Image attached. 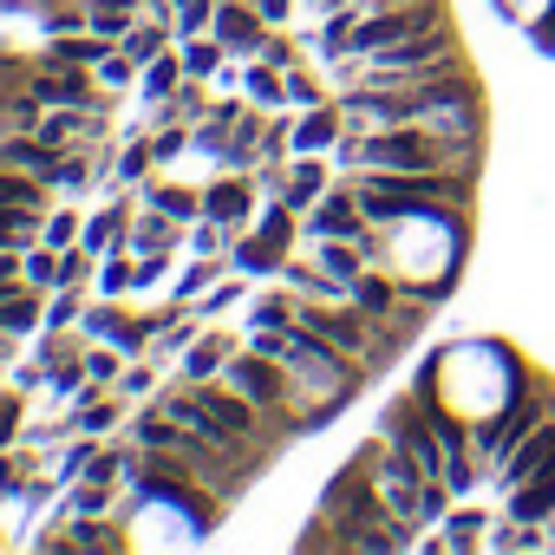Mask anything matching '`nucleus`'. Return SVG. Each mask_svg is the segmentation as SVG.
Here are the masks:
<instances>
[{
  "label": "nucleus",
  "mask_w": 555,
  "mask_h": 555,
  "mask_svg": "<svg viewBox=\"0 0 555 555\" xmlns=\"http://www.w3.org/2000/svg\"><path fill=\"white\" fill-rule=\"evenodd\" d=\"M216 27V0H177V34H209Z\"/></svg>",
  "instance_id": "27"
},
{
  "label": "nucleus",
  "mask_w": 555,
  "mask_h": 555,
  "mask_svg": "<svg viewBox=\"0 0 555 555\" xmlns=\"http://www.w3.org/2000/svg\"><path fill=\"white\" fill-rule=\"evenodd\" d=\"M27 288H60V248H47V242H34L27 248Z\"/></svg>",
  "instance_id": "24"
},
{
  "label": "nucleus",
  "mask_w": 555,
  "mask_h": 555,
  "mask_svg": "<svg viewBox=\"0 0 555 555\" xmlns=\"http://www.w3.org/2000/svg\"><path fill=\"white\" fill-rule=\"evenodd\" d=\"M555 457V425H535V438L529 444H516L503 464H496V490H516V483H529L542 464Z\"/></svg>",
  "instance_id": "8"
},
{
  "label": "nucleus",
  "mask_w": 555,
  "mask_h": 555,
  "mask_svg": "<svg viewBox=\"0 0 555 555\" xmlns=\"http://www.w3.org/2000/svg\"><path fill=\"white\" fill-rule=\"evenodd\" d=\"M170 105H177V118H183V125H203L216 99H209V86H203V79H190V73H183V86L170 92Z\"/></svg>",
  "instance_id": "21"
},
{
  "label": "nucleus",
  "mask_w": 555,
  "mask_h": 555,
  "mask_svg": "<svg viewBox=\"0 0 555 555\" xmlns=\"http://www.w3.org/2000/svg\"><path fill=\"white\" fill-rule=\"evenodd\" d=\"M138 21H144V0H92L86 8V27L105 34V40H125Z\"/></svg>",
  "instance_id": "12"
},
{
  "label": "nucleus",
  "mask_w": 555,
  "mask_h": 555,
  "mask_svg": "<svg viewBox=\"0 0 555 555\" xmlns=\"http://www.w3.org/2000/svg\"><path fill=\"white\" fill-rule=\"evenodd\" d=\"M444 522H451V529L431 535L438 548H470V542H483V516H477V509H457V516H444Z\"/></svg>",
  "instance_id": "25"
},
{
  "label": "nucleus",
  "mask_w": 555,
  "mask_h": 555,
  "mask_svg": "<svg viewBox=\"0 0 555 555\" xmlns=\"http://www.w3.org/2000/svg\"><path fill=\"white\" fill-rule=\"evenodd\" d=\"M255 14H261L268 27H282V21L295 14V0H255Z\"/></svg>",
  "instance_id": "32"
},
{
  "label": "nucleus",
  "mask_w": 555,
  "mask_h": 555,
  "mask_svg": "<svg viewBox=\"0 0 555 555\" xmlns=\"http://www.w3.org/2000/svg\"><path fill=\"white\" fill-rule=\"evenodd\" d=\"M151 151H157V164H177L190 151V125H157L151 131Z\"/></svg>",
  "instance_id": "28"
},
{
  "label": "nucleus",
  "mask_w": 555,
  "mask_h": 555,
  "mask_svg": "<svg viewBox=\"0 0 555 555\" xmlns=\"http://www.w3.org/2000/svg\"><path fill=\"white\" fill-rule=\"evenodd\" d=\"M229 353H235V334H222V327H203V334L190 340V353L177 360V379H222Z\"/></svg>",
  "instance_id": "6"
},
{
  "label": "nucleus",
  "mask_w": 555,
  "mask_h": 555,
  "mask_svg": "<svg viewBox=\"0 0 555 555\" xmlns=\"http://www.w3.org/2000/svg\"><path fill=\"white\" fill-rule=\"evenodd\" d=\"M222 268H229V261H216V255H196L190 268H177V274H170V295H177L183 308H196V301H203V295L222 282Z\"/></svg>",
  "instance_id": "11"
},
{
  "label": "nucleus",
  "mask_w": 555,
  "mask_h": 555,
  "mask_svg": "<svg viewBox=\"0 0 555 555\" xmlns=\"http://www.w3.org/2000/svg\"><path fill=\"white\" fill-rule=\"evenodd\" d=\"M209 34H216L235 60H255V53H261V40H268L274 27L255 14V0H216V27H209Z\"/></svg>",
  "instance_id": "3"
},
{
  "label": "nucleus",
  "mask_w": 555,
  "mask_h": 555,
  "mask_svg": "<svg viewBox=\"0 0 555 555\" xmlns=\"http://www.w3.org/2000/svg\"><path fill=\"white\" fill-rule=\"evenodd\" d=\"M183 86V53L170 47V53H157L144 73H138V105H151V99H170Z\"/></svg>",
  "instance_id": "14"
},
{
  "label": "nucleus",
  "mask_w": 555,
  "mask_h": 555,
  "mask_svg": "<svg viewBox=\"0 0 555 555\" xmlns=\"http://www.w3.org/2000/svg\"><path fill=\"white\" fill-rule=\"evenodd\" d=\"M0 209H53V183L27 170H0Z\"/></svg>",
  "instance_id": "13"
},
{
  "label": "nucleus",
  "mask_w": 555,
  "mask_h": 555,
  "mask_svg": "<svg viewBox=\"0 0 555 555\" xmlns=\"http://www.w3.org/2000/svg\"><path fill=\"white\" fill-rule=\"evenodd\" d=\"M118 47H125V53H131L138 66H151L157 53H170V21H151V14H144V21H138V27H131V34H125Z\"/></svg>",
  "instance_id": "16"
},
{
  "label": "nucleus",
  "mask_w": 555,
  "mask_h": 555,
  "mask_svg": "<svg viewBox=\"0 0 555 555\" xmlns=\"http://www.w3.org/2000/svg\"><path fill=\"white\" fill-rule=\"evenodd\" d=\"M177 53H183V73H190V79H216V73H222V60H235L216 34H190Z\"/></svg>",
  "instance_id": "15"
},
{
  "label": "nucleus",
  "mask_w": 555,
  "mask_h": 555,
  "mask_svg": "<svg viewBox=\"0 0 555 555\" xmlns=\"http://www.w3.org/2000/svg\"><path fill=\"white\" fill-rule=\"evenodd\" d=\"M79 235H86L79 209H60V203H53V209H47V229H40V242H47V248H73Z\"/></svg>",
  "instance_id": "22"
},
{
  "label": "nucleus",
  "mask_w": 555,
  "mask_h": 555,
  "mask_svg": "<svg viewBox=\"0 0 555 555\" xmlns=\"http://www.w3.org/2000/svg\"><path fill=\"white\" fill-rule=\"evenodd\" d=\"M60 509H66V516H112V483H99V477H73V490H66Z\"/></svg>",
  "instance_id": "18"
},
{
  "label": "nucleus",
  "mask_w": 555,
  "mask_h": 555,
  "mask_svg": "<svg viewBox=\"0 0 555 555\" xmlns=\"http://www.w3.org/2000/svg\"><path fill=\"white\" fill-rule=\"evenodd\" d=\"M529 425H542V405H535V399H516L509 412H496V418H483V425L470 431V444H477V457H490V464H503V457L516 451V438H522Z\"/></svg>",
  "instance_id": "2"
},
{
  "label": "nucleus",
  "mask_w": 555,
  "mask_h": 555,
  "mask_svg": "<svg viewBox=\"0 0 555 555\" xmlns=\"http://www.w3.org/2000/svg\"><path fill=\"white\" fill-rule=\"evenodd\" d=\"M242 112H248L242 99H216V105H209V125H222V131H235V125H242Z\"/></svg>",
  "instance_id": "31"
},
{
  "label": "nucleus",
  "mask_w": 555,
  "mask_h": 555,
  "mask_svg": "<svg viewBox=\"0 0 555 555\" xmlns=\"http://www.w3.org/2000/svg\"><path fill=\"white\" fill-rule=\"evenodd\" d=\"M144 177H157V151H151V131H138V138L118 151V183H125V190H138Z\"/></svg>",
  "instance_id": "17"
},
{
  "label": "nucleus",
  "mask_w": 555,
  "mask_h": 555,
  "mask_svg": "<svg viewBox=\"0 0 555 555\" xmlns=\"http://www.w3.org/2000/svg\"><path fill=\"white\" fill-rule=\"evenodd\" d=\"M79 327H86L92 340H112V347H125L131 360H144V353H151V340H157V334L144 327V308L131 314V308H125V301H112V295H105V301H92Z\"/></svg>",
  "instance_id": "1"
},
{
  "label": "nucleus",
  "mask_w": 555,
  "mask_h": 555,
  "mask_svg": "<svg viewBox=\"0 0 555 555\" xmlns=\"http://www.w3.org/2000/svg\"><path fill=\"white\" fill-rule=\"evenodd\" d=\"M92 73H99V86H105V92H125V86H138V73H144V66H138L125 47H112V53H105Z\"/></svg>",
  "instance_id": "20"
},
{
  "label": "nucleus",
  "mask_w": 555,
  "mask_h": 555,
  "mask_svg": "<svg viewBox=\"0 0 555 555\" xmlns=\"http://www.w3.org/2000/svg\"><path fill=\"white\" fill-rule=\"evenodd\" d=\"M177 242H183V222L164 216V209H151V203L138 196L131 229H125V248H131V255H144V248H170V255H177Z\"/></svg>",
  "instance_id": "5"
},
{
  "label": "nucleus",
  "mask_w": 555,
  "mask_h": 555,
  "mask_svg": "<svg viewBox=\"0 0 555 555\" xmlns=\"http://www.w3.org/2000/svg\"><path fill=\"white\" fill-rule=\"evenodd\" d=\"M288 105H321V86H314V73L288 66Z\"/></svg>",
  "instance_id": "30"
},
{
  "label": "nucleus",
  "mask_w": 555,
  "mask_h": 555,
  "mask_svg": "<svg viewBox=\"0 0 555 555\" xmlns=\"http://www.w3.org/2000/svg\"><path fill=\"white\" fill-rule=\"evenodd\" d=\"M229 308H242V282H216V288L196 301V314H203V321H222Z\"/></svg>",
  "instance_id": "29"
},
{
  "label": "nucleus",
  "mask_w": 555,
  "mask_h": 555,
  "mask_svg": "<svg viewBox=\"0 0 555 555\" xmlns=\"http://www.w3.org/2000/svg\"><path fill=\"white\" fill-rule=\"evenodd\" d=\"M203 216H216V222H229L235 235L255 222V183H248V170H229V177H209L203 183Z\"/></svg>",
  "instance_id": "4"
},
{
  "label": "nucleus",
  "mask_w": 555,
  "mask_h": 555,
  "mask_svg": "<svg viewBox=\"0 0 555 555\" xmlns=\"http://www.w3.org/2000/svg\"><path fill=\"white\" fill-rule=\"evenodd\" d=\"M138 196H144L151 209L177 216L183 229H190V222L203 216V190H196V183H177V177H144V183H138Z\"/></svg>",
  "instance_id": "7"
},
{
  "label": "nucleus",
  "mask_w": 555,
  "mask_h": 555,
  "mask_svg": "<svg viewBox=\"0 0 555 555\" xmlns=\"http://www.w3.org/2000/svg\"><path fill=\"white\" fill-rule=\"evenodd\" d=\"M112 392H118V399H157V360H131Z\"/></svg>",
  "instance_id": "23"
},
{
  "label": "nucleus",
  "mask_w": 555,
  "mask_h": 555,
  "mask_svg": "<svg viewBox=\"0 0 555 555\" xmlns=\"http://www.w3.org/2000/svg\"><path fill=\"white\" fill-rule=\"evenodd\" d=\"M21 412H27L21 386H0V451H14V444H21Z\"/></svg>",
  "instance_id": "26"
},
{
  "label": "nucleus",
  "mask_w": 555,
  "mask_h": 555,
  "mask_svg": "<svg viewBox=\"0 0 555 555\" xmlns=\"http://www.w3.org/2000/svg\"><path fill=\"white\" fill-rule=\"evenodd\" d=\"M242 92H248V105L274 112V105H288V73L268 60H242Z\"/></svg>",
  "instance_id": "10"
},
{
  "label": "nucleus",
  "mask_w": 555,
  "mask_h": 555,
  "mask_svg": "<svg viewBox=\"0 0 555 555\" xmlns=\"http://www.w3.org/2000/svg\"><path fill=\"white\" fill-rule=\"evenodd\" d=\"M548 509H555V457H548L529 483L509 490V522H542Z\"/></svg>",
  "instance_id": "9"
},
{
  "label": "nucleus",
  "mask_w": 555,
  "mask_h": 555,
  "mask_svg": "<svg viewBox=\"0 0 555 555\" xmlns=\"http://www.w3.org/2000/svg\"><path fill=\"white\" fill-rule=\"evenodd\" d=\"M131 288H138V274H131V248H105V255H99V295H112V301H118V295H131Z\"/></svg>",
  "instance_id": "19"
}]
</instances>
